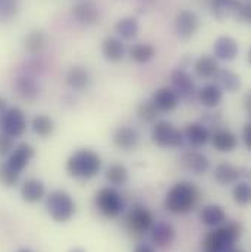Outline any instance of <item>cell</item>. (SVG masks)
Instances as JSON below:
<instances>
[{
	"label": "cell",
	"mask_w": 251,
	"mask_h": 252,
	"mask_svg": "<svg viewBox=\"0 0 251 252\" xmlns=\"http://www.w3.org/2000/svg\"><path fill=\"white\" fill-rule=\"evenodd\" d=\"M102 170V158L90 148L75 151L66 161V172L69 176L81 181L93 179Z\"/></svg>",
	"instance_id": "6da1fadb"
},
{
	"label": "cell",
	"mask_w": 251,
	"mask_h": 252,
	"mask_svg": "<svg viewBox=\"0 0 251 252\" xmlns=\"http://www.w3.org/2000/svg\"><path fill=\"white\" fill-rule=\"evenodd\" d=\"M198 202V189L191 182H178L165 198V207L172 214H188Z\"/></svg>",
	"instance_id": "7a4b0ae2"
},
{
	"label": "cell",
	"mask_w": 251,
	"mask_h": 252,
	"mask_svg": "<svg viewBox=\"0 0 251 252\" xmlns=\"http://www.w3.org/2000/svg\"><path fill=\"white\" fill-rule=\"evenodd\" d=\"M243 227L237 221H229L215 229L204 241V252H226L241 236Z\"/></svg>",
	"instance_id": "3957f363"
},
{
	"label": "cell",
	"mask_w": 251,
	"mask_h": 252,
	"mask_svg": "<svg viewBox=\"0 0 251 252\" xmlns=\"http://www.w3.org/2000/svg\"><path fill=\"white\" fill-rule=\"evenodd\" d=\"M46 208H47L49 216L56 223L69 221L76 211L75 201L66 190H62V189L52 190L46 196Z\"/></svg>",
	"instance_id": "277c9868"
},
{
	"label": "cell",
	"mask_w": 251,
	"mask_h": 252,
	"mask_svg": "<svg viewBox=\"0 0 251 252\" xmlns=\"http://www.w3.org/2000/svg\"><path fill=\"white\" fill-rule=\"evenodd\" d=\"M151 141L160 148H179L184 145V133L168 121L156 122L151 129Z\"/></svg>",
	"instance_id": "5b68a950"
},
{
	"label": "cell",
	"mask_w": 251,
	"mask_h": 252,
	"mask_svg": "<svg viewBox=\"0 0 251 252\" xmlns=\"http://www.w3.org/2000/svg\"><path fill=\"white\" fill-rule=\"evenodd\" d=\"M27 126H28L27 115L24 113L22 109L16 106L7 107L0 115V132L13 139L21 138L27 132Z\"/></svg>",
	"instance_id": "8992f818"
},
{
	"label": "cell",
	"mask_w": 251,
	"mask_h": 252,
	"mask_svg": "<svg viewBox=\"0 0 251 252\" xmlns=\"http://www.w3.org/2000/svg\"><path fill=\"white\" fill-rule=\"evenodd\" d=\"M96 207L108 219H116L122 214L125 202L115 188H103L96 193Z\"/></svg>",
	"instance_id": "52a82bcc"
},
{
	"label": "cell",
	"mask_w": 251,
	"mask_h": 252,
	"mask_svg": "<svg viewBox=\"0 0 251 252\" xmlns=\"http://www.w3.org/2000/svg\"><path fill=\"white\" fill-rule=\"evenodd\" d=\"M34 156H36V150H34V147L31 144H28V142H19V144L15 145V148L7 156V158H6L4 163L10 169H13L16 173L21 175L27 169V166L30 164V161L34 158Z\"/></svg>",
	"instance_id": "ba28073f"
},
{
	"label": "cell",
	"mask_w": 251,
	"mask_h": 252,
	"mask_svg": "<svg viewBox=\"0 0 251 252\" xmlns=\"http://www.w3.org/2000/svg\"><path fill=\"white\" fill-rule=\"evenodd\" d=\"M171 81H172V90L178 94L179 100H185V101H192L197 97V90H195V84L191 78L187 70L178 67L171 73Z\"/></svg>",
	"instance_id": "9c48e42d"
},
{
	"label": "cell",
	"mask_w": 251,
	"mask_h": 252,
	"mask_svg": "<svg viewBox=\"0 0 251 252\" xmlns=\"http://www.w3.org/2000/svg\"><path fill=\"white\" fill-rule=\"evenodd\" d=\"M126 224H128V229L131 232L145 233L153 226V216H151V213L145 207H143V205H134L131 208V211L128 213Z\"/></svg>",
	"instance_id": "30bf717a"
},
{
	"label": "cell",
	"mask_w": 251,
	"mask_h": 252,
	"mask_svg": "<svg viewBox=\"0 0 251 252\" xmlns=\"http://www.w3.org/2000/svg\"><path fill=\"white\" fill-rule=\"evenodd\" d=\"M13 88H15L18 97L27 103H34L40 95L38 82L36 81V78H33L28 73H22V75L16 76L15 82H13Z\"/></svg>",
	"instance_id": "8fae6325"
},
{
	"label": "cell",
	"mask_w": 251,
	"mask_h": 252,
	"mask_svg": "<svg viewBox=\"0 0 251 252\" xmlns=\"http://www.w3.org/2000/svg\"><path fill=\"white\" fill-rule=\"evenodd\" d=\"M72 15L76 19V22H79L82 25H88V27L97 24L100 19V10H99L97 4L91 0L78 1L72 9Z\"/></svg>",
	"instance_id": "7c38bea8"
},
{
	"label": "cell",
	"mask_w": 251,
	"mask_h": 252,
	"mask_svg": "<svg viewBox=\"0 0 251 252\" xmlns=\"http://www.w3.org/2000/svg\"><path fill=\"white\" fill-rule=\"evenodd\" d=\"M150 239L151 242L159 247V248H166L171 247L175 241L177 232L174 229V226L171 223L166 221H157L153 223V226L150 227Z\"/></svg>",
	"instance_id": "4fadbf2b"
},
{
	"label": "cell",
	"mask_w": 251,
	"mask_h": 252,
	"mask_svg": "<svg viewBox=\"0 0 251 252\" xmlns=\"http://www.w3.org/2000/svg\"><path fill=\"white\" fill-rule=\"evenodd\" d=\"M198 16L192 10H181L175 18V31L181 38H191L198 31Z\"/></svg>",
	"instance_id": "5bb4252c"
},
{
	"label": "cell",
	"mask_w": 251,
	"mask_h": 252,
	"mask_svg": "<svg viewBox=\"0 0 251 252\" xmlns=\"http://www.w3.org/2000/svg\"><path fill=\"white\" fill-rule=\"evenodd\" d=\"M151 103L156 106V109L159 112H165L166 113V112L175 110L179 106V97H178V94L172 88L163 87V88H159L153 94Z\"/></svg>",
	"instance_id": "9a60e30c"
},
{
	"label": "cell",
	"mask_w": 251,
	"mask_h": 252,
	"mask_svg": "<svg viewBox=\"0 0 251 252\" xmlns=\"http://www.w3.org/2000/svg\"><path fill=\"white\" fill-rule=\"evenodd\" d=\"M238 43L228 35H222L219 38H216L215 44H213V53L216 59L220 61H234L238 56Z\"/></svg>",
	"instance_id": "2e32d148"
},
{
	"label": "cell",
	"mask_w": 251,
	"mask_h": 252,
	"mask_svg": "<svg viewBox=\"0 0 251 252\" xmlns=\"http://www.w3.org/2000/svg\"><path fill=\"white\" fill-rule=\"evenodd\" d=\"M21 198L28 204H37L46 196V187L41 181L31 178L21 185Z\"/></svg>",
	"instance_id": "e0dca14e"
},
{
	"label": "cell",
	"mask_w": 251,
	"mask_h": 252,
	"mask_svg": "<svg viewBox=\"0 0 251 252\" xmlns=\"http://www.w3.org/2000/svg\"><path fill=\"white\" fill-rule=\"evenodd\" d=\"M182 166L194 175H203L209 170L210 161L209 158L201 154L200 151H187L182 156Z\"/></svg>",
	"instance_id": "ac0fdd59"
},
{
	"label": "cell",
	"mask_w": 251,
	"mask_h": 252,
	"mask_svg": "<svg viewBox=\"0 0 251 252\" xmlns=\"http://www.w3.org/2000/svg\"><path fill=\"white\" fill-rule=\"evenodd\" d=\"M213 147L220 153H231L238 147V138L234 132L228 129H217L212 136Z\"/></svg>",
	"instance_id": "d6986e66"
},
{
	"label": "cell",
	"mask_w": 251,
	"mask_h": 252,
	"mask_svg": "<svg viewBox=\"0 0 251 252\" xmlns=\"http://www.w3.org/2000/svg\"><path fill=\"white\" fill-rule=\"evenodd\" d=\"M138 141H140V136H138L137 130L129 126H121L113 133L115 147H118L119 150H124V151L134 150L137 147Z\"/></svg>",
	"instance_id": "ffe728a7"
},
{
	"label": "cell",
	"mask_w": 251,
	"mask_h": 252,
	"mask_svg": "<svg viewBox=\"0 0 251 252\" xmlns=\"http://www.w3.org/2000/svg\"><path fill=\"white\" fill-rule=\"evenodd\" d=\"M215 84L222 90L228 93H235L241 88V78L238 73L229 70V69H217L215 73Z\"/></svg>",
	"instance_id": "44dd1931"
},
{
	"label": "cell",
	"mask_w": 251,
	"mask_h": 252,
	"mask_svg": "<svg viewBox=\"0 0 251 252\" xmlns=\"http://www.w3.org/2000/svg\"><path fill=\"white\" fill-rule=\"evenodd\" d=\"M223 91L216 84H206L197 91V98L207 109H215L220 104Z\"/></svg>",
	"instance_id": "7402d4cb"
},
{
	"label": "cell",
	"mask_w": 251,
	"mask_h": 252,
	"mask_svg": "<svg viewBox=\"0 0 251 252\" xmlns=\"http://www.w3.org/2000/svg\"><path fill=\"white\" fill-rule=\"evenodd\" d=\"M102 53L109 62H121L125 56V46L118 37H108L102 44Z\"/></svg>",
	"instance_id": "603a6c76"
},
{
	"label": "cell",
	"mask_w": 251,
	"mask_h": 252,
	"mask_svg": "<svg viewBox=\"0 0 251 252\" xmlns=\"http://www.w3.org/2000/svg\"><path fill=\"white\" fill-rule=\"evenodd\" d=\"M182 133H184V138L195 148L206 145L207 141L210 139V133H209L207 127L203 124H197V122L187 125Z\"/></svg>",
	"instance_id": "cb8c5ba5"
},
{
	"label": "cell",
	"mask_w": 251,
	"mask_h": 252,
	"mask_svg": "<svg viewBox=\"0 0 251 252\" xmlns=\"http://www.w3.org/2000/svg\"><path fill=\"white\" fill-rule=\"evenodd\" d=\"M24 46L27 53H30L31 56H38L47 46V37L41 30H33L25 35Z\"/></svg>",
	"instance_id": "d4e9b609"
},
{
	"label": "cell",
	"mask_w": 251,
	"mask_h": 252,
	"mask_svg": "<svg viewBox=\"0 0 251 252\" xmlns=\"http://www.w3.org/2000/svg\"><path fill=\"white\" fill-rule=\"evenodd\" d=\"M215 179L220 185H232L237 184L241 179V169L229 164V163H220L215 167Z\"/></svg>",
	"instance_id": "484cf974"
},
{
	"label": "cell",
	"mask_w": 251,
	"mask_h": 252,
	"mask_svg": "<svg viewBox=\"0 0 251 252\" xmlns=\"http://www.w3.org/2000/svg\"><path fill=\"white\" fill-rule=\"evenodd\" d=\"M66 84L76 91H82L90 84V73L82 66H72L66 73Z\"/></svg>",
	"instance_id": "4316f807"
},
{
	"label": "cell",
	"mask_w": 251,
	"mask_h": 252,
	"mask_svg": "<svg viewBox=\"0 0 251 252\" xmlns=\"http://www.w3.org/2000/svg\"><path fill=\"white\" fill-rule=\"evenodd\" d=\"M200 219L206 226L215 227V226L222 224L226 220V213L220 205L209 204V205H204L203 210L200 211Z\"/></svg>",
	"instance_id": "83f0119b"
},
{
	"label": "cell",
	"mask_w": 251,
	"mask_h": 252,
	"mask_svg": "<svg viewBox=\"0 0 251 252\" xmlns=\"http://www.w3.org/2000/svg\"><path fill=\"white\" fill-rule=\"evenodd\" d=\"M240 3H241L240 0H213L212 1V13L219 21H222L228 16H235Z\"/></svg>",
	"instance_id": "f1b7e54d"
},
{
	"label": "cell",
	"mask_w": 251,
	"mask_h": 252,
	"mask_svg": "<svg viewBox=\"0 0 251 252\" xmlns=\"http://www.w3.org/2000/svg\"><path fill=\"white\" fill-rule=\"evenodd\" d=\"M55 122L47 115H37L31 121V129L40 138H49L55 132Z\"/></svg>",
	"instance_id": "f546056e"
},
{
	"label": "cell",
	"mask_w": 251,
	"mask_h": 252,
	"mask_svg": "<svg viewBox=\"0 0 251 252\" xmlns=\"http://www.w3.org/2000/svg\"><path fill=\"white\" fill-rule=\"evenodd\" d=\"M219 69V63L213 56H201L194 63V70L200 78H213Z\"/></svg>",
	"instance_id": "4dcf8cb0"
},
{
	"label": "cell",
	"mask_w": 251,
	"mask_h": 252,
	"mask_svg": "<svg viewBox=\"0 0 251 252\" xmlns=\"http://www.w3.org/2000/svg\"><path fill=\"white\" fill-rule=\"evenodd\" d=\"M138 30H140V27H138V21L135 18H122L115 25V31L124 40L135 38L138 34Z\"/></svg>",
	"instance_id": "1f68e13d"
},
{
	"label": "cell",
	"mask_w": 251,
	"mask_h": 252,
	"mask_svg": "<svg viewBox=\"0 0 251 252\" xmlns=\"http://www.w3.org/2000/svg\"><path fill=\"white\" fill-rule=\"evenodd\" d=\"M154 47L148 43H138V44H134L129 50V56L134 62L137 63H147L150 62L153 58H154Z\"/></svg>",
	"instance_id": "d6a6232c"
},
{
	"label": "cell",
	"mask_w": 251,
	"mask_h": 252,
	"mask_svg": "<svg viewBox=\"0 0 251 252\" xmlns=\"http://www.w3.org/2000/svg\"><path fill=\"white\" fill-rule=\"evenodd\" d=\"M128 178H129L128 170L122 164H112L106 172V179L113 187H124L128 182Z\"/></svg>",
	"instance_id": "836d02e7"
},
{
	"label": "cell",
	"mask_w": 251,
	"mask_h": 252,
	"mask_svg": "<svg viewBox=\"0 0 251 252\" xmlns=\"http://www.w3.org/2000/svg\"><path fill=\"white\" fill-rule=\"evenodd\" d=\"M232 196H234V201H235L238 205H247V204H250V184L246 182V181H238V182L235 184V187H234Z\"/></svg>",
	"instance_id": "e575fe53"
},
{
	"label": "cell",
	"mask_w": 251,
	"mask_h": 252,
	"mask_svg": "<svg viewBox=\"0 0 251 252\" xmlns=\"http://www.w3.org/2000/svg\"><path fill=\"white\" fill-rule=\"evenodd\" d=\"M21 175L16 173L13 169H10L4 161L0 163V184L4 185L6 188H12L19 182Z\"/></svg>",
	"instance_id": "d590c367"
},
{
	"label": "cell",
	"mask_w": 251,
	"mask_h": 252,
	"mask_svg": "<svg viewBox=\"0 0 251 252\" xmlns=\"http://www.w3.org/2000/svg\"><path fill=\"white\" fill-rule=\"evenodd\" d=\"M138 118L144 122H154L159 118V110L156 109V106L151 101H144L138 106L137 109Z\"/></svg>",
	"instance_id": "8d00e7d4"
},
{
	"label": "cell",
	"mask_w": 251,
	"mask_h": 252,
	"mask_svg": "<svg viewBox=\"0 0 251 252\" xmlns=\"http://www.w3.org/2000/svg\"><path fill=\"white\" fill-rule=\"evenodd\" d=\"M18 13V0H0V22L12 21Z\"/></svg>",
	"instance_id": "74e56055"
},
{
	"label": "cell",
	"mask_w": 251,
	"mask_h": 252,
	"mask_svg": "<svg viewBox=\"0 0 251 252\" xmlns=\"http://www.w3.org/2000/svg\"><path fill=\"white\" fill-rule=\"evenodd\" d=\"M15 148V139L0 132V157H7Z\"/></svg>",
	"instance_id": "f35d334b"
},
{
	"label": "cell",
	"mask_w": 251,
	"mask_h": 252,
	"mask_svg": "<svg viewBox=\"0 0 251 252\" xmlns=\"http://www.w3.org/2000/svg\"><path fill=\"white\" fill-rule=\"evenodd\" d=\"M237 21L240 22H244V24H249L251 21V6L250 4H246V3H240L238 9H237V13L234 16Z\"/></svg>",
	"instance_id": "ab89813d"
},
{
	"label": "cell",
	"mask_w": 251,
	"mask_h": 252,
	"mask_svg": "<svg viewBox=\"0 0 251 252\" xmlns=\"http://www.w3.org/2000/svg\"><path fill=\"white\" fill-rule=\"evenodd\" d=\"M243 141L246 144V147L251 150V124H246L243 129Z\"/></svg>",
	"instance_id": "60d3db41"
},
{
	"label": "cell",
	"mask_w": 251,
	"mask_h": 252,
	"mask_svg": "<svg viewBox=\"0 0 251 252\" xmlns=\"http://www.w3.org/2000/svg\"><path fill=\"white\" fill-rule=\"evenodd\" d=\"M132 252H156V250H154L153 247L147 245V244H140V245H137V247L134 248V251Z\"/></svg>",
	"instance_id": "b9f144b4"
},
{
	"label": "cell",
	"mask_w": 251,
	"mask_h": 252,
	"mask_svg": "<svg viewBox=\"0 0 251 252\" xmlns=\"http://www.w3.org/2000/svg\"><path fill=\"white\" fill-rule=\"evenodd\" d=\"M244 103H246V110L251 115V94H247V95H246Z\"/></svg>",
	"instance_id": "7bdbcfd3"
},
{
	"label": "cell",
	"mask_w": 251,
	"mask_h": 252,
	"mask_svg": "<svg viewBox=\"0 0 251 252\" xmlns=\"http://www.w3.org/2000/svg\"><path fill=\"white\" fill-rule=\"evenodd\" d=\"M6 109H7V101L0 95V115H1Z\"/></svg>",
	"instance_id": "ee69618b"
},
{
	"label": "cell",
	"mask_w": 251,
	"mask_h": 252,
	"mask_svg": "<svg viewBox=\"0 0 251 252\" xmlns=\"http://www.w3.org/2000/svg\"><path fill=\"white\" fill-rule=\"evenodd\" d=\"M69 252H87L84 248H79V247H76V248H72Z\"/></svg>",
	"instance_id": "f6af8a7d"
},
{
	"label": "cell",
	"mask_w": 251,
	"mask_h": 252,
	"mask_svg": "<svg viewBox=\"0 0 251 252\" xmlns=\"http://www.w3.org/2000/svg\"><path fill=\"white\" fill-rule=\"evenodd\" d=\"M16 252H34L33 250H30V248H19Z\"/></svg>",
	"instance_id": "bcb514c9"
},
{
	"label": "cell",
	"mask_w": 251,
	"mask_h": 252,
	"mask_svg": "<svg viewBox=\"0 0 251 252\" xmlns=\"http://www.w3.org/2000/svg\"><path fill=\"white\" fill-rule=\"evenodd\" d=\"M226 252H243V251H241V250H238V248H234V247H232V248H229Z\"/></svg>",
	"instance_id": "7dc6e473"
}]
</instances>
